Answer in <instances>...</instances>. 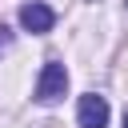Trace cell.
Listing matches in <instances>:
<instances>
[{
	"label": "cell",
	"mask_w": 128,
	"mask_h": 128,
	"mask_svg": "<svg viewBox=\"0 0 128 128\" xmlns=\"http://www.w3.org/2000/svg\"><path fill=\"white\" fill-rule=\"evenodd\" d=\"M20 24H24L28 32H48V28L56 24V12H52L48 4L32 0V4H24V8H20Z\"/></svg>",
	"instance_id": "cell-3"
},
{
	"label": "cell",
	"mask_w": 128,
	"mask_h": 128,
	"mask_svg": "<svg viewBox=\"0 0 128 128\" xmlns=\"http://www.w3.org/2000/svg\"><path fill=\"white\" fill-rule=\"evenodd\" d=\"M68 92V72H64V64H44V72H40V80H36V100L40 104H56L60 96Z\"/></svg>",
	"instance_id": "cell-1"
},
{
	"label": "cell",
	"mask_w": 128,
	"mask_h": 128,
	"mask_svg": "<svg viewBox=\"0 0 128 128\" xmlns=\"http://www.w3.org/2000/svg\"><path fill=\"white\" fill-rule=\"evenodd\" d=\"M4 44H8V28H0V48H4Z\"/></svg>",
	"instance_id": "cell-4"
},
{
	"label": "cell",
	"mask_w": 128,
	"mask_h": 128,
	"mask_svg": "<svg viewBox=\"0 0 128 128\" xmlns=\"http://www.w3.org/2000/svg\"><path fill=\"white\" fill-rule=\"evenodd\" d=\"M76 120H80V128H104V124H108V100L96 96V92L80 96V104H76Z\"/></svg>",
	"instance_id": "cell-2"
},
{
	"label": "cell",
	"mask_w": 128,
	"mask_h": 128,
	"mask_svg": "<svg viewBox=\"0 0 128 128\" xmlns=\"http://www.w3.org/2000/svg\"><path fill=\"white\" fill-rule=\"evenodd\" d=\"M124 128H128V116H124Z\"/></svg>",
	"instance_id": "cell-5"
}]
</instances>
